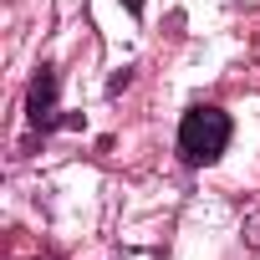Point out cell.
Segmentation results:
<instances>
[{"label": "cell", "mask_w": 260, "mask_h": 260, "mask_svg": "<svg viewBox=\"0 0 260 260\" xmlns=\"http://www.w3.org/2000/svg\"><path fill=\"white\" fill-rule=\"evenodd\" d=\"M230 148V117L219 107H189L179 122V153L189 164H214Z\"/></svg>", "instance_id": "cell-1"}, {"label": "cell", "mask_w": 260, "mask_h": 260, "mask_svg": "<svg viewBox=\"0 0 260 260\" xmlns=\"http://www.w3.org/2000/svg\"><path fill=\"white\" fill-rule=\"evenodd\" d=\"M26 107H31V122H36V127H51V122H56V72H51V67L36 72Z\"/></svg>", "instance_id": "cell-2"}, {"label": "cell", "mask_w": 260, "mask_h": 260, "mask_svg": "<svg viewBox=\"0 0 260 260\" xmlns=\"http://www.w3.org/2000/svg\"><path fill=\"white\" fill-rule=\"evenodd\" d=\"M122 6H127V11H133V16H138V11H143V0H122Z\"/></svg>", "instance_id": "cell-3"}]
</instances>
